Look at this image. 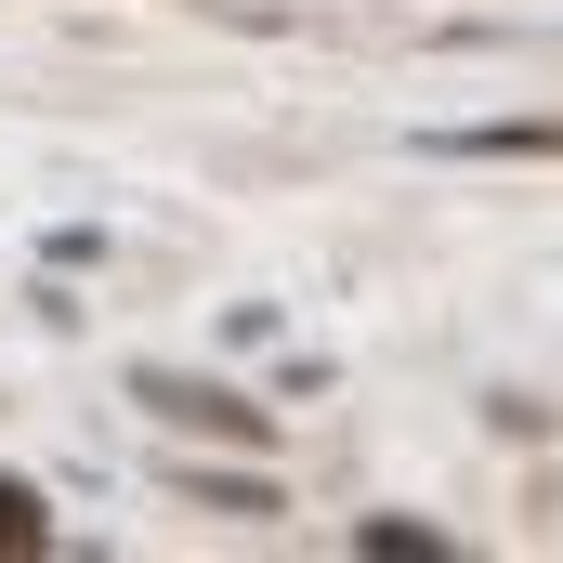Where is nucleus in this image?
Segmentation results:
<instances>
[{
    "instance_id": "nucleus-1",
    "label": "nucleus",
    "mask_w": 563,
    "mask_h": 563,
    "mask_svg": "<svg viewBox=\"0 0 563 563\" xmlns=\"http://www.w3.org/2000/svg\"><path fill=\"white\" fill-rule=\"evenodd\" d=\"M132 407L170 420V432H210V445H263V432H276V407H250V394H223V380H184V367H144Z\"/></svg>"
},
{
    "instance_id": "nucleus-2",
    "label": "nucleus",
    "mask_w": 563,
    "mask_h": 563,
    "mask_svg": "<svg viewBox=\"0 0 563 563\" xmlns=\"http://www.w3.org/2000/svg\"><path fill=\"white\" fill-rule=\"evenodd\" d=\"M432 157H563V119H459L432 132Z\"/></svg>"
},
{
    "instance_id": "nucleus-3",
    "label": "nucleus",
    "mask_w": 563,
    "mask_h": 563,
    "mask_svg": "<svg viewBox=\"0 0 563 563\" xmlns=\"http://www.w3.org/2000/svg\"><path fill=\"white\" fill-rule=\"evenodd\" d=\"M170 485H184L197 511H236V525H263V511H288V498H276V472H210V459H184Z\"/></svg>"
},
{
    "instance_id": "nucleus-4",
    "label": "nucleus",
    "mask_w": 563,
    "mask_h": 563,
    "mask_svg": "<svg viewBox=\"0 0 563 563\" xmlns=\"http://www.w3.org/2000/svg\"><path fill=\"white\" fill-rule=\"evenodd\" d=\"M53 551V511H40V485H0V563H40Z\"/></svg>"
},
{
    "instance_id": "nucleus-5",
    "label": "nucleus",
    "mask_w": 563,
    "mask_h": 563,
    "mask_svg": "<svg viewBox=\"0 0 563 563\" xmlns=\"http://www.w3.org/2000/svg\"><path fill=\"white\" fill-rule=\"evenodd\" d=\"M354 551H380V563H432L445 538H432V525H407V511H380V525H354Z\"/></svg>"
}]
</instances>
